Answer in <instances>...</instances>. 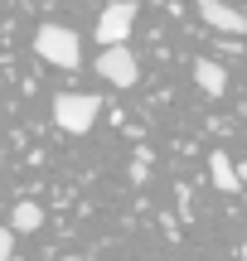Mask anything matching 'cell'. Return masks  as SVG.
I'll use <instances>...</instances> for the list:
<instances>
[{
	"instance_id": "cell-1",
	"label": "cell",
	"mask_w": 247,
	"mask_h": 261,
	"mask_svg": "<svg viewBox=\"0 0 247 261\" xmlns=\"http://www.w3.org/2000/svg\"><path fill=\"white\" fill-rule=\"evenodd\" d=\"M34 54L44 58V63H54V68H78L83 63V39H78L68 24H39Z\"/></svg>"
},
{
	"instance_id": "cell-2",
	"label": "cell",
	"mask_w": 247,
	"mask_h": 261,
	"mask_svg": "<svg viewBox=\"0 0 247 261\" xmlns=\"http://www.w3.org/2000/svg\"><path fill=\"white\" fill-rule=\"evenodd\" d=\"M97 112H102V102L87 92H58L54 97V121L58 130H68V136H87L97 121Z\"/></svg>"
},
{
	"instance_id": "cell-3",
	"label": "cell",
	"mask_w": 247,
	"mask_h": 261,
	"mask_svg": "<svg viewBox=\"0 0 247 261\" xmlns=\"http://www.w3.org/2000/svg\"><path fill=\"white\" fill-rule=\"evenodd\" d=\"M97 77H107L112 87H136V77H141L136 54L126 44H102V54H97Z\"/></svg>"
},
{
	"instance_id": "cell-4",
	"label": "cell",
	"mask_w": 247,
	"mask_h": 261,
	"mask_svg": "<svg viewBox=\"0 0 247 261\" xmlns=\"http://www.w3.org/2000/svg\"><path fill=\"white\" fill-rule=\"evenodd\" d=\"M131 24H136V5L131 0H112L102 10V19H97V44H126Z\"/></svg>"
},
{
	"instance_id": "cell-5",
	"label": "cell",
	"mask_w": 247,
	"mask_h": 261,
	"mask_svg": "<svg viewBox=\"0 0 247 261\" xmlns=\"http://www.w3.org/2000/svg\"><path fill=\"white\" fill-rule=\"evenodd\" d=\"M194 5H199L204 24L223 29V34H242V29H247V19H242V15H238L233 5H228V0H194Z\"/></svg>"
},
{
	"instance_id": "cell-6",
	"label": "cell",
	"mask_w": 247,
	"mask_h": 261,
	"mask_svg": "<svg viewBox=\"0 0 247 261\" xmlns=\"http://www.w3.org/2000/svg\"><path fill=\"white\" fill-rule=\"evenodd\" d=\"M194 83H199L204 97H223L228 92V68L213 63V58H199V63H194Z\"/></svg>"
},
{
	"instance_id": "cell-7",
	"label": "cell",
	"mask_w": 247,
	"mask_h": 261,
	"mask_svg": "<svg viewBox=\"0 0 247 261\" xmlns=\"http://www.w3.org/2000/svg\"><path fill=\"white\" fill-rule=\"evenodd\" d=\"M209 174H213V189H223V194H238V189H242L238 169H233V160L223 155V150H213V155H209Z\"/></svg>"
},
{
	"instance_id": "cell-8",
	"label": "cell",
	"mask_w": 247,
	"mask_h": 261,
	"mask_svg": "<svg viewBox=\"0 0 247 261\" xmlns=\"http://www.w3.org/2000/svg\"><path fill=\"white\" fill-rule=\"evenodd\" d=\"M39 223H44V208H39V203H15V213H10V232H34Z\"/></svg>"
},
{
	"instance_id": "cell-9",
	"label": "cell",
	"mask_w": 247,
	"mask_h": 261,
	"mask_svg": "<svg viewBox=\"0 0 247 261\" xmlns=\"http://www.w3.org/2000/svg\"><path fill=\"white\" fill-rule=\"evenodd\" d=\"M10 252H15V232L0 227V261H10Z\"/></svg>"
},
{
	"instance_id": "cell-10",
	"label": "cell",
	"mask_w": 247,
	"mask_h": 261,
	"mask_svg": "<svg viewBox=\"0 0 247 261\" xmlns=\"http://www.w3.org/2000/svg\"><path fill=\"white\" fill-rule=\"evenodd\" d=\"M63 261H78V256H63Z\"/></svg>"
}]
</instances>
